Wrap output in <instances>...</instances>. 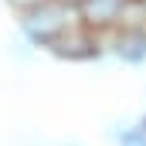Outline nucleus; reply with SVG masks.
<instances>
[{
  "instance_id": "nucleus-5",
  "label": "nucleus",
  "mask_w": 146,
  "mask_h": 146,
  "mask_svg": "<svg viewBox=\"0 0 146 146\" xmlns=\"http://www.w3.org/2000/svg\"><path fill=\"white\" fill-rule=\"evenodd\" d=\"M119 146H146V126L139 122V126L126 129V133H122V139H119Z\"/></svg>"
},
{
  "instance_id": "nucleus-4",
  "label": "nucleus",
  "mask_w": 146,
  "mask_h": 146,
  "mask_svg": "<svg viewBox=\"0 0 146 146\" xmlns=\"http://www.w3.org/2000/svg\"><path fill=\"white\" fill-rule=\"evenodd\" d=\"M109 54L115 61L129 65V68H143L146 65V21H129L119 24L115 31L106 34Z\"/></svg>"
},
{
  "instance_id": "nucleus-7",
  "label": "nucleus",
  "mask_w": 146,
  "mask_h": 146,
  "mask_svg": "<svg viewBox=\"0 0 146 146\" xmlns=\"http://www.w3.org/2000/svg\"><path fill=\"white\" fill-rule=\"evenodd\" d=\"M139 7H143V17H146V0H139Z\"/></svg>"
},
{
  "instance_id": "nucleus-3",
  "label": "nucleus",
  "mask_w": 146,
  "mask_h": 146,
  "mask_svg": "<svg viewBox=\"0 0 146 146\" xmlns=\"http://www.w3.org/2000/svg\"><path fill=\"white\" fill-rule=\"evenodd\" d=\"M78 3V17L82 24L109 34L119 24H129V21H146L139 0H75Z\"/></svg>"
},
{
  "instance_id": "nucleus-1",
  "label": "nucleus",
  "mask_w": 146,
  "mask_h": 146,
  "mask_svg": "<svg viewBox=\"0 0 146 146\" xmlns=\"http://www.w3.org/2000/svg\"><path fill=\"white\" fill-rule=\"evenodd\" d=\"M75 21H82L75 0H48V3H41L34 10L21 14V34H24V41L31 48H44L48 51V44Z\"/></svg>"
},
{
  "instance_id": "nucleus-6",
  "label": "nucleus",
  "mask_w": 146,
  "mask_h": 146,
  "mask_svg": "<svg viewBox=\"0 0 146 146\" xmlns=\"http://www.w3.org/2000/svg\"><path fill=\"white\" fill-rule=\"evenodd\" d=\"M41 3H48V0H7V7L17 10V17L27 14V10H34V7H41Z\"/></svg>"
},
{
  "instance_id": "nucleus-8",
  "label": "nucleus",
  "mask_w": 146,
  "mask_h": 146,
  "mask_svg": "<svg viewBox=\"0 0 146 146\" xmlns=\"http://www.w3.org/2000/svg\"><path fill=\"white\" fill-rule=\"evenodd\" d=\"M143 126H146V115H143Z\"/></svg>"
},
{
  "instance_id": "nucleus-2",
  "label": "nucleus",
  "mask_w": 146,
  "mask_h": 146,
  "mask_svg": "<svg viewBox=\"0 0 146 146\" xmlns=\"http://www.w3.org/2000/svg\"><path fill=\"white\" fill-rule=\"evenodd\" d=\"M48 51L61 61H72V65H85V61H99L102 54H109V44H106V34L75 21L68 24L61 34L48 44Z\"/></svg>"
}]
</instances>
